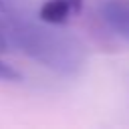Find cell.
<instances>
[{
  "instance_id": "obj_4",
  "label": "cell",
  "mask_w": 129,
  "mask_h": 129,
  "mask_svg": "<svg viewBox=\"0 0 129 129\" xmlns=\"http://www.w3.org/2000/svg\"><path fill=\"white\" fill-rule=\"evenodd\" d=\"M0 81L18 83V81H22V75H20V71H16L12 64H8L6 60L0 58Z\"/></svg>"
},
{
  "instance_id": "obj_5",
  "label": "cell",
  "mask_w": 129,
  "mask_h": 129,
  "mask_svg": "<svg viewBox=\"0 0 129 129\" xmlns=\"http://www.w3.org/2000/svg\"><path fill=\"white\" fill-rule=\"evenodd\" d=\"M10 48V44H8V40H6V36H4V32L0 30V52H6Z\"/></svg>"
},
{
  "instance_id": "obj_3",
  "label": "cell",
  "mask_w": 129,
  "mask_h": 129,
  "mask_svg": "<svg viewBox=\"0 0 129 129\" xmlns=\"http://www.w3.org/2000/svg\"><path fill=\"white\" fill-rule=\"evenodd\" d=\"M83 10V0H46L38 8V18L46 24L60 26L71 20V16Z\"/></svg>"
},
{
  "instance_id": "obj_2",
  "label": "cell",
  "mask_w": 129,
  "mask_h": 129,
  "mask_svg": "<svg viewBox=\"0 0 129 129\" xmlns=\"http://www.w3.org/2000/svg\"><path fill=\"white\" fill-rule=\"evenodd\" d=\"M97 14L109 32L129 38V2L127 0H99Z\"/></svg>"
},
{
  "instance_id": "obj_1",
  "label": "cell",
  "mask_w": 129,
  "mask_h": 129,
  "mask_svg": "<svg viewBox=\"0 0 129 129\" xmlns=\"http://www.w3.org/2000/svg\"><path fill=\"white\" fill-rule=\"evenodd\" d=\"M0 30L10 46L18 48L28 58L52 73L71 77L83 69L85 46L75 36L42 22L38 14H32L28 4L16 8L0 24Z\"/></svg>"
}]
</instances>
